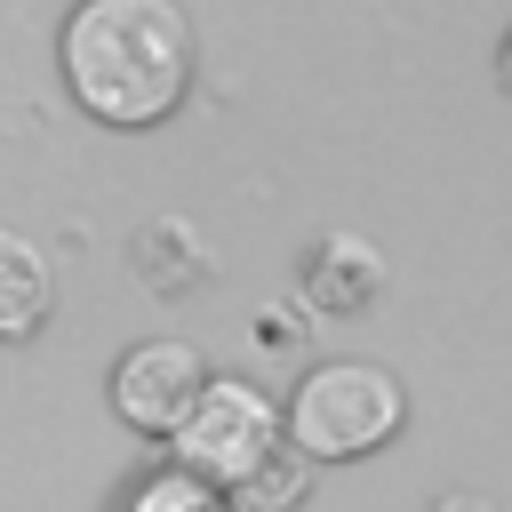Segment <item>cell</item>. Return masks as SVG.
I'll return each mask as SVG.
<instances>
[{
    "instance_id": "obj_1",
    "label": "cell",
    "mask_w": 512,
    "mask_h": 512,
    "mask_svg": "<svg viewBox=\"0 0 512 512\" xmlns=\"http://www.w3.org/2000/svg\"><path fill=\"white\" fill-rule=\"evenodd\" d=\"M64 80L104 128H160L192 88V16L176 0H80L64 16Z\"/></svg>"
},
{
    "instance_id": "obj_2",
    "label": "cell",
    "mask_w": 512,
    "mask_h": 512,
    "mask_svg": "<svg viewBox=\"0 0 512 512\" xmlns=\"http://www.w3.org/2000/svg\"><path fill=\"white\" fill-rule=\"evenodd\" d=\"M400 424H408V392L384 360H320L280 408V432L304 464H352L384 448Z\"/></svg>"
},
{
    "instance_id": "obj_3",
    "label": "cell",
    "mask_w": 512,
    "mask_h": 512,
    "mask_svg": "<svg viewBox=\"0 0 512 512\" xmlns=\"http://www.w3.org/2000/svg\"><path fill=\"white\" fill-rule=\"evenodd\" d=\"M168 448H176V472H192V480H208V488L232 496V488L280 448V408H272V392L248 384V376H208L200 400L176 416Z\"/></svg>"
},
{
    "instance_id": "obj_4",
    "label": "cell",
    "mask_w": 512,
    "mask_h": 512,
    "mask_svg": "<svg viewBox=\"0 0 512 512\" xmlns=\"http://www.w3.org/2000/svg\"><path fill=\"white\" fill-rule=\"evenodd\" d=\"M200 384H208V360L184 336H144V344H128L112 360V408H120L128 432H160L168 440L176 416L200 400Z\"/></svg>"
},
{
    "instance_id": "obj_5",
    "label": "cell",
    "mask_w": 512,
    "mask_h": 512,
    "mask_svg": "<svg viewBox=\"0 0 512 512\" xmlns=\"http://www.w3.org/2000/svg\"><path fill=\"white\" fill-rule=\"evenodd\" d=\"M376 296H384V256L360 232H320L312 256H304V304L328 312V320H352Z\"/></svg>"
},
{
    "instance_id": "obj_6",
    "label": "cell",
    "mask_w": 512,
    "mask_h": 512,
    "mask_svg": "<svg viewBox=\"0 0 512 512\" xmlns=\"http://www.w3.org/2000/svg\"><path fill=\"white\" fill-rule=\"evenodd\" d=\"M48 312H56V264H48V248L32 232L0 224V344L40 336Z\"/></svg>"
},
{
    "instance_id": "obj_7",
    "label": "cell",
    "mask_w": 512,
    "mask_h": 512,
    "mask_svg": "<svg viewBox=\"0 0 512 512\" xmlns=\"http://www.w3.org/2000/svg\"><path fill=\"white\" fill-rule=\"evenodd\" d=\"M304 480H312V464H304V456L280 440V448H272V456H264V464H256V472L232 488V512H288V504L304 496Z\"/></svg>"
},
{
    "instance_id": "obj_8",
    "label": "cell",
    "mask_w": 512,
    "mask_h": 512,
    "mask_svg": "<svg viewBox=\"0 0 512 512\" xmlns=\"http://www.w3.org/2000/svg\"><path fill=\"white\" fill-rule=\"evenodd\" d=\"M120 512H232V496L168 464V472H144V480L120 496Z\"/></svg>"
},
{
    "instance_id": "obj_9",
    "label": "cell",
    "mask_w": 512,
    "mask_h": 512,
    "mask_svg": "<svg viewBox=\"0 0 512 512\" xmlns=\"http://www.w3.org/2000/svg\"><path fill=\"white\" fill-rule=\"evenodd\" d=\"M504 88H512V32H504Z\"/></svg>"
}]
</instances>
